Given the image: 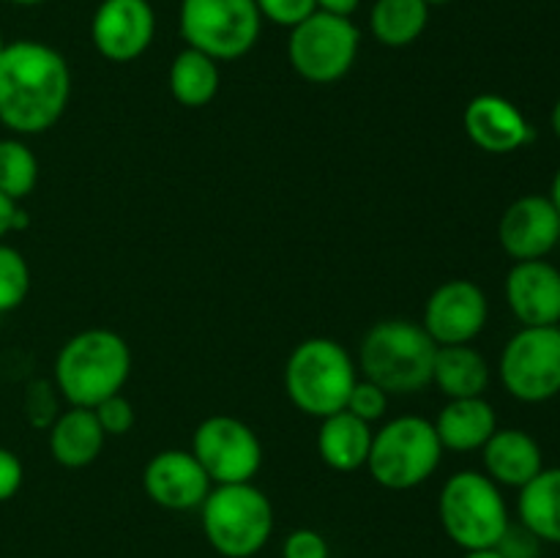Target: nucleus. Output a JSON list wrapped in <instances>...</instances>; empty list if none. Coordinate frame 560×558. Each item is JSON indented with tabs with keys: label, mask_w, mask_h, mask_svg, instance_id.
<instances>
[{
	"label": "nucleus",
	"mask_w": 560,
	"mask_h": 558,
	"mask_svg": "<svg viewBox=\"0 0 560 558\" xmlns=\"http://www.w3.org/2000/svg\"><path fill=\"white\" fill-rule=\"evenodd\" d=\"M200 514L208 545L224 558H252L271 539L273 507L252 481L211 487Z\"/></svg>",
	"instance_id": "5"
},
{
	"label": "nucleus",
	"mask_w": 560,
	"mask_h": 558,
	"mask_svg": "<svg viewBox=\"0 0 560 558\" xmlns=\"http://www.w3.org/2000/svg\"><path fill=\"white\" fill-rule=\"evenodd\" d=\"M432 383L448 399L485 397L490 386V364L470 345H438Z\"/></svg>",
	"instance_id": "22"
},
{
	"label": "nucleus",
	"mask_w": 560,
	"mask_h": 558,
	"mask_svg": "<svg viewBox=\"0 0 560 558\" xmlns=\"http://www.w3.org/2000/svg\"><path fill=\"white\" fill-rule=\"evenodd\" d=\"M3 49H5V42H3V36H0V55H3Z\"/></svg>",
	"instance_id": "41"
},
{
	"label": "nucleus",
	"mask_w": 560,
	"mask_h": 558,
	"mask_svg": "<svg viewBox=\"0 0 560 558\" xmlns=\"http://www.w3.org/2000/svg\"><path fill=\"white\" fill-rule=\"evenodd\" d=\"M490 304L485 290L470 279H448L432 290L421 326L435 345H468L485 332Z\"/></svg>",
	"instance_id": "12"
},
{
	"label": "nucleus",
	"mask_w": 560,
	"mask_h": 558,
	"mask_svg": "<svg viewBox=\"0 0 560 558\" xmlns=\"http://www.w3.org/2000/svg\"><path fill=\"white\" fill-rule=\"evenodd\" d=\"M372 435L375 432L364 419L353 416L350 410H339V414L320 419L317 452L331 470L353 474V470L364 468L366 460H370Z\"/></svg>",
	"instance_id": "20"
},
{
	"label": "nucleus",
	"mask_w": 560,
	"mask_h": 558,
	"mask_svg": "<svg viewBox=\"0 0 560 558\" xmlns=\"http://www.w3.org/2000/svg\"><path fill=\"white\" fill-rule=\"evenodd\" d=\"M9 3H14V5H22V9H33V5H42V3H47V0H9Z\"/></svg>",
	"instance_id": "39"
},
{
	"label": "nucleus",
	"mask_w": 560,
	"mask_h": 558,
	"mask_svg": "<svg viewBox=\"0 0 560 558\" xmlns=\"http://www.w3.org/2000/svg\"><path fill=\"white\" fill-rule=\"evenodd\" d=\"M25 224H27V213L22 211L11 197H5L3 191H0V241H3L5 233H11V230H22Z\"/></svg>",
	"instance_id": "34"
},
{
	"label": "nucleus",
	"mask_w": 560,
	"mask_h": 558,
	"mask_svg": "<svg viewBox=\"0 0 560 558\" xmlns=\"http://www.w3.org/2000/svg\"><path fill=\"white\" fill-rule=\"evenodd\" d=\"M38 184V159L16 137L0 140V191L20 202Z\"/></svg>",
	"instance_id": "26"
},
{
	"label": "nucleus",
	"mask_w": 560,
	"mask_h": 558,
	"mask_svg": "<svg viewBox=\"0 0 560 558\" xmlns=\"http://www.w3.org/2000/svg\"><path fill=\"white\" fill-rule=\"evenodd\" d=\"M317 11H326V14L337 16H353L359 11L361 0H315Z\"/></svg>",
	"instance_id": "35"
},
{
	"label": "nucleus",
	"mask_w": 560,
	"mask_h": 558,
	"mask_svg": "<svg viewBox=\"0 0 560 558\" xmlns=\"http://www.w3.org/2000/svg\"><path fill=\"white\" fill-rule=\"evenodd\" d=\"M506 301L523 326H558L560 271L547 260L514 263L506 277Z\"/></svg>",
	"instance_id": "17"
},
{
	"label": "nucleus",
	"mask_w": 560,
	"mask_h": 558,
	"mask_svg": "<svg viewBox=\"0 0 560 558\" xmlns=\"http://www.w3.org/2000/svg\"><path fill=\"white\" fill-rule=\"evenodd\" d=\"M503 252L520 260H545L560 241V217L550 197L528 195L514 200L498 222Z\"/></svg>",
	"instance_id": "15"
},
{
	"label": "nucleus",
	"mask_w": 560,
	"mask_h": 558,
	"mask_svg": "<svg viewBox=\"0 0 560 558\" xmlns=\"http://www.w3.org/2000/svg\"><path fill=\"white\" fill-rule=\"evenodd\" d=\"M427 5H430V9H438V5H446V3H452V0H424Z\"/></svg>",
	"instance_id": "40"
},
{
	"label": "nucleus",
	"mask_w": 560,
	"mask_h": 558,
	"mask_svg": "<svg viewBox=\"0 0 560 558\" xmlns=\"http://www.w3.org/2000/svg\"><path fill=\"white\" fill-rule=\"evenodd\" d=\"M361 33L350 16L315 11L290 27L288 60L299 77L315 85L339 82L359 58Z\"/></svg>",
	"instance_id": "9"
},
{
	"label": "nucleus",
	"mask_w": 560,
	"mask_h": 558,
	"mask_svg": "<svg viewBox=\"0 0 560 558\" xmlns=\"http://www.w3.org/2000/svg\"><path fill=\"white\" fill-rule=\"evenodd\" d=\"M498 430L495 408L485 397L448 399L435 419V432L443 449L452 452H476Z\"/></svg>",
	"instance_id": "21"
},
{
	"label": "nucleus",
	"mask_w": 560,
	"mask_h": 558,
	"mask_svg": "<svg viewBox=\"0 0 560 558\" xmlns=\"http://www.w3.org/2000/svg\"><path fill=\"white\" fill-rule=\"evenodd\" d=\"M104 438L96 414L71 405L49 425V454L63 468H88L102 454Z\"/></svg>",
	"instance_id": "19"
},
{
	"label": "nucleus",
	"mask_w": 560,
	"mask_h": 558,
	"mask_svg": "<svg viewBox=\"0 0 560 558\" xmlns=\"http://www.w3.org/2000/svg\"><path fill=\"white\" fill-rule=\"evenodd\" d=\"M71 71L44 42L20 38L0 55V124L14 135L49 131L69 107Z\"/></svg>",
	"instance_id": "1"
},
{
	"label": "nucleus",
	"mask_w": 560,
	"mask_h": 558,
	"mask_svg": "<svg viewBox=\"0 0 560 558\" xmlns=\"http://www.w3.org/2000/svg\"><path fill=\"white\" fill-rule=\"evenodd\" d=\"M22 479H25V468L22 460L16 457L11 449L0 446V503L11 501L20 492Z\"/></svg>",
	"instance_id": "33"
},
{
	"label": "nucleus",
	"mask_w": 560,
	"mask_h": 558,
	"mask_svg": "<svg viewBox=\"0 0 560 558\" xmlns=\"http://www.w3.org/2000/svg\"><path fill=\"white\" fill-rule=\"evenodd\" d=\"M430 22V5L424 0H375L370 11L372 36L383 47H410L419 42Z\"/></svg>",
	"instance_id": "25"
},
{
	"label": "nucleus",
	"mask_w": 560,
	"mask_h": 558,
	"mask_svg": "<svg viewBox=\"0 0 560 558\" xmlns=\"http://www.w3.org/2000/svg\"><path fill=\"white\" fill-rule=\"evenodd\" d=\"M156 36V11L148 0H102L93 11L91 42L102 58L131 63Z\"/></svg>",
	"instance_id": "13"
},
{
	"label": "nucleus",
	"mask_w": 560,
	"mask_h": 558,
	"mask_svg": "<svg viewBox=\"0 0 560 558\" xmlns=\"http://www.w3.org/2000/svg\"><path fill=\"white\" fill-rule=\"evenodd\" d=\"M501 381L520 403H547L560 392V326H523L501 353Z\"/></svg>",
	"instance_id": "10"
},
{
	"label": "nucleus",
	"mask_w": 560,
	"mask_h": 558,
	"mask_svg": "<svg viewBox=\"0 0 560 558\" xmlns=\"http://www.w3.org/2000/svg\"><path fill=\"white\" fill-rule=\"evenodd\" d=\"M438 345L421 323L381 321L361 339V370L366 381L377 383L383 392L416 394L432 383Z\"/></svg>",
	"instance_id": "3"
},
{
	"label": "nucleus",
	"mask_w": 560,
	"mask_h": 558,
	"mask_svg": "<svg viewBox=\"0 0 560 558\" xmlns=\"http://www.w3.org/2000/svg\"><path fill=\"white\" fill-rule=\"evenodd\" d=\"M438 514L448 539L465 553L498 547L512 525L501 487L479 470H459L446 479Z\"/></svg>",
	"instance_id": "6"
},
{
	"label": "nucleus",
	"mask_w": 560,
	"mask_h": 558,
	"mask_svg": "<svg viewBox=\"0 0 560 558\" xmlns=\"http://www.w3.org/2000/svg\"><path fill=\"white\" fill-rule=\"evenodd\" d=\"M355 364L348 350L328 337H312L295 345L284 364V388L301 414L326 419L348 405L353 392Z\"/></svg>",
	"instance_id": "4"
},
{
	"label": "nucleus",
	"mask_w": 560,
	"mask_h": 558,
	"mask_svg": "<svg viewBox=\"0 0 560 558\" xmlns=\"http://www.w3.org/2000/svg\"><path fill=\"white\" fill-rule=\"evenodd\" d=\"M465 558H509V556H503L498 547H485V550H468L465 553Z\"/></svg>",
	"instance_id": "36"
},
{
	"label": "nucleus",
	"mask_w": 560,
	"mask_h": 558,
	"mask_svg": "<svg viewBox=\"0 0 560 558\" xmlns=\"http://www.w3.org/2000/svg\"><path fill=\"white\" fill-rule=\"evenodd\" d=\"M170 93L184 107L197 109L213 102L219 93V63L200 49H180L170 66Z\"/></svg>",
	"instance_id": "24"
},
{
	"label": "nucleus",
	"mask_w": 560,
	"mask_h": 558,
	"mask_svg": "<svg viewBox=\"0 0 560 558\" xmlns=\"http://www.w3.org/2000/svg\"><path fill=\"white\" fill-rule=\"evenodd\" d=\"M191 454L211 485H241L252 481L262 465V443L246 421L217 414L197 425Z\"/></svg>",
	"instance_id": "11"
},
{
	"label": "nucleus",
	"mask_w": 560,
	"mask_h": 558,
	"mask_svg": "<svg viewBox=\"0 0 560 558\" xmlns=\"http://www.w3.org/2000/svg\"><path fill=\"white\" fill-rule=\"evenodd\" d=\"M443 460L435 425L421 416H399L372 435L370 476L386 490H413L424 485Z\"/></svg>",
	"instance_id": "7"
},
{
	"label": "nucleus",
	"mask_w": 560,
	"mask_h": 558,
	"mask_svg": "<svg viewBox=\"0 0 560 558\" xmlns=\"http://www.w3.org/2000/svg\"><path fill=\"white\" fill-rule=\"evenodd\" d=\"M463 126L476 148L498 153V156L520 151L534 140V129L525 115L498 93H481V96L470 98L463 115Z\"/></svg>",
	"instance_id": "16"
},
{
	"label": "nucleus",
	"mask_w": 560,
	"mask_h": 558,
	"mask_svg": "<svg viewBox=\"0 0 560 558\" xmlns=\"http://www.w3.org/2000/svg\"><path fill=\"white\" fill-rule=\"evenodd\" d=\"M262 20L282 27H295L317 11L315 0H255Z\"/></svg>",
	"instance_id": "30"
},
{
	"label": "nucleus",
	"mask_w": 560,
	"mask_h": 558,
	"mask_svg": "<svg viewBox=\"0 0 560 558\" xmlns=\"http://www.w3.org/2000/svg\"><path fill=\"white\" fill-rule=\"evenodd\" d=\"M282 558H328V542L312 528H295L282 545Z\"/></svg>",
	"instance_id": "32"
},
{
	"label": "nucleus",
	"mask_w": 560,
	"mask_h": 558,
	"mask_svg": "<svg viewBox=\"0 0 560 558\" xmlns=\"http://www.w3.org/2000/svg\"><path fill=\"white\" fill-rule=\"evenodd\" d=\"M96 414L98 425H102L104 435H126L135 427V405L124 397V394H113L104 403H98L96 408H91Z\"/></svg>",
	"instance_id": "29"
},
{
	"label": "nucleus",
	"mask_w": 560,
	"mask_h": 558,
	"mask_svg": "<svg viewBox=\"0 0 560 558\" xmlns=\"http://www.w3.org/2000/svg\"><path fill=\"white\" fill-rule=\"evenodd\" d=\"M142 487L156 507L170 512H189L202 507L211 492V479L186 449H164L148 460L142 470Z\"/></svg>",
	"instance_id": "14"
},
{
	"label": "nucleus",
	"mask_w": 560,
	"mask_h": 558,
	"mask_svg": "<svg viewBox=\"0 0 560 558\" xmlns=\"http://www.w3.org/2000/svg\"><path fill=\"white\" fill-rule=\"evenodd\" d=\"M550 202H552V206H556V211H558V217H560V170L556 173V178H552Z\"/></svg>",
	"instance_id": "37"
},
{
	"label": "nucleus",
	"mask_w": 560,
	"mask_h": 558,
	"mask_svg": "<svg viewBox=\"0 0 560 558\" xmlns=\"http://www.w3.org/2000/svg\"><path fill=\"white\" fill-rule=\"evenodd\" d=\"M386 408H388V394L383 392L377 383L366 381V377L364 381H355L353 392H350L348 397V405H345V410H350L353 416L364 419L366 425L383 419Z\"/></svg>",
	"instance_id": "28"
},
{
	"label": "nucleus",
	"mask_w": 560,
	"mask_h": 558,
	"mask_svg": "<svg viewBox=\"0 0 560 558\" xmlns=\"http://www.w3.org/2000/svg\"><path fill=\"white\" fill-rule=\"evenodd\" d=\"M31 268L20 249L0 241V312H11L27 299Z\"/></svg>",
	"instance_id": "27"
},
{
	"label": "nucleus",
	"mask_w": 560,
	"mask_h": 558,
	"mask_svg": "<svg viewBox=\"0 0 560 558\" xmlns=\"http://www.w3.org/2000/svg\"><path fill=\"white\" fill-rule=\"evenodd\" d=\"M550 124H552V131H556V137L560 140V98L556 102V107H552Z\"/></svg>",
	"instance_id": "38"
},
{
	"label": "nucleus",
	"mask_w": 560,
	"mask_h": 558,
	"mask_svg": "<svg viewBox=\"0 0 560 558\" xmlns=\"http://www.w3.org/2000/svg\"><path fill=\"white\" fill-rule=\"evenodd\" d=\"M520 523L539 542L560 545V468H541L525 487L517 501Z\"/></svg>",
	"instance_id": "23"
},
{
	"label": "nucleus",
	"mask_w": 560,
	"mask_h": 558,
	"mask_svg": "<svg viewBox=\"0 0 560 558\" xmlns=\"http://www.w3.org/2000/svg\"><path fill=\"white\" fill-rule=\"evenodd\" d=\"M487 476L503 487H525L541 468V449L528 432L523 430H495L490 441L481 446Z\"/></svg>",
	"instance_id": "18"
},
{
	"label": "nucleus",
	"mask_w": 560,
	"mask_h": 558,
	"mask_svg": "<svg viewBox=\"0 0 560 558\" xmlns=\"http://www.w3.org/2000/svg\"><path fill=\"white\" fill-rule=\"evenodd\" d=\"M178 27L186 47L200 49L219 63L255 49L262 16L255 0H180Z\"/></svg>",
	"instance_id": "8"
},
{
	"label": "nucleus",
	"mask_w": 560,
	"mask_h": 558,
	"mask_svg": "<svg viewBox=\"0 0 560 558\" xmlns=\"http://www.w3.org/2000/svg\"><path fill=\"white\" fill-rule=\"evenodd\" d=\"M25 414L31 425L36 427H49L58 419V414H55V388L47 381H36L27 386Z\"/></svg>",
	"instance_id": "31"
},
{
	"label": "nucleus",
	"mask_w": 560,
	"mask_h": 558,
	"mask_svg": "<svg viewBox=\"0 0 560 558\" xmlns=\"http://www.w3.org/2000/svg\"><path fill=\"white\" fill-rule=\"evenodd\" d=\"M129 375V342L109 328L74 334L55 359V388L74 408H96L113 394H120Z\"/></svg>",
	"instance_id": "2"
}]
</instances>
